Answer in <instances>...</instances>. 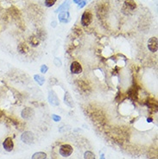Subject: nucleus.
<instances>
[{
	"label": "nucleus",
	"mask_w": 158,
	"mask_h": 159,
	"mask_svg": "<svg viewBox=\"0 0 158 159\" xmlns=\"http://www.w3.org/2000/svg\"><path fill=\"white\" fill-rule=\"evenodd\" d=\"M73 151H74L73 147L70 145H67V144L62 145L59 149V153L63 158H68L69 156L72 155Z\"/></svg>",
	"instance_id": "f257e3e1"
},
{
	"label": "nucleus",
	"mask_w": 158,
	"mask_h": 159,
	"mask_svg": "<svg viewBox=\"0 0 158 159\" xmlns=\"http://www.w3.org/2000/svg\"><path fill=\"white\" fill-rule=\"evenodd\" d=\"M93 21V15L90 11L86 10L85 11L82 16H81V20H80V23L83 26H88Z\"/></svg>",
	"instance_id": "f03ea898"
},
{
	"label": "nucleus",
	"mask_w": 158,
	"mask_h": 159,
	"mask_svg": "<svg viewBox=\"0 0 158 159\" xmlns=\"http://www.w3.org/2000/svg\"><path fill=\"white\" fill-rule=\"evenodd\" d=\"M35 137L34 134L31 132H24L22 135H21V140L27 145H30L31 143L34 142Z\"/></svg>",
	"instance_id": "7ed1b4c3"
},
{
	"label": "nucleus",
	"mask_w": 158,
	"mask_h": 159,
	"mask_svg": "<svg viewBox=\"0 0 158 159\" xmlns=\"http://www.w3.org/2000/svg\"><path fill=\"white\" fill-rule=\"evenodd\" d=\"M148 48L151 52L156 53L158 50V40L157 37H151L148 41Z\"/></svg>",
	"instance_id": "20e7f679"
},
{
	"label": "nucleus",
	"mask_w": 158,
	"mask_h": 159,
	"mask_svg": "<svg viewBox=\"0 0 158 159\" xmlns=\"http://www.w3.org/2000/svg\"><path fill=\"white\" fill-rule=\"evenodd\" d=\"M82 66L78 61H73L70 65V71L74 74H80L82 72Z\"/></svg>",
	"instance_id": "39448f33"
},
{
	"label": "nucleus",
	"mask_w": 158,
	"mask_h": 159,
	"mask_svg": "<svg viewBox=\"0 0 158 159\" xmlns=\"http://www.w3.org/2000/svg\"><path fill=\"white\" fill-rule=\"evenodd\" d=\"M3 147L8 152L12 151L13 149H14V143H13L12 139L11 138H6L4 139V141L3 142Z\"/></svg>",
	"instance_id": "423d86ee"
},
{
	"label": "nucleus",
	"mask_w": 158,
	"mask_h": 159,
	"mask_svg": "<svg viewBox=\"0 0 158 159\" xmlns=\"http://www.w3.org/2000/svg\"><path fill=\"white\" fill-rule=\"evenodd\" d=\"M34 114V111L33 109H31V107H25L22 111V118L24 119H29Z\"/></svg>",
	"instance_id": "0eeeda50"
},
{
	"label": "nucleus",
	"mask_w": 158,
	"mask_h": 159,
	"mask_svg": "<svg viewBox=\"0 0 158 159\" xmlns=\"http://www.w3.org/2000/svg\"><path fill=\"white\" fill-rule=\"evenodd\" d=\"M48 100L50 102V104L54 105V106H58L60 104L59 102V99L56 95V93L54 91H50L48 93Z\"/></svg>",
	"instance_id": "6e6552de"
},
{
	"label": "nucleus",
	"mask_w": 158,
	"mask_h": 159,
	"mask_svg": "<svg viewBox=\"0 0 158 159\" xmlns=\"http://www.w3.org/2000/svg\"><path fill=\"white\" fill-rule=\"evenodd\" d=\"M64 102L67 106H68L69 107H74V101H73V98L71 97L70 93L68 92H67L65 93V96H64Z\"/></svg>",
	"instance_id": "1a4fd4ad"
},
{
	"label": "nucleus",
	"mask_w": 158,
	"mask_h": 159,
	"mask_svg": "<svg viewBox=\"0 0 158 159\" xmlns=\"http://www.w3.org/2000/svg\"><path fill=\"white\" fill-rule=\"evenodd\" d=\"M59 20L61 23H67L69 21V13L67 11H63L59 15Z\"/></svg>",
	"instance_id": "9d476101"
},
{
	"label": "nucleus",
	"mask_w": 158,
	"mask_h": 159,
	"mask_svg": "<svg viewBox=\"0 0 158 159\" xmlns=\"http://www.w3.org/2000/svg\"><path fill=\"white\" fill-rule=\"evenodd\" d=\"M17 50L19 51V53L21 54H24V53H27L29 51V47L26 43L24 42H22L18 45L17 47Z\"/></svg>",
	"instance_id": "9b49d317"
},
{
	"label": "nucleus",
	"mask_w": 158,
	"mask_h": 159,
	"mask_svg": "<svg viewBox=\"0 0 158 159\" xmlns=\"http://www.w3.org/2000/svg\"><path fill=\"white\" fill-rule=\"evenodd\" d=\"M47 158V154L45 152H35V154H33L31 159H46Z\"/></svg>",
	"instance_id": "f8f14e48"
},
{
	"label": "nucleus",
	"mask_w": 158,
	"mask_h": 159,
	"mask_svg": "<svg viewBox=\"0 0 158 159\" xmlns=\"http://www.w3.org/2000/svg\"><path fill=\"white\" fill-rule=\"evenodd\" d=\"M34 79H35V82H37L38 85H40V86H42L44 84V82H45L44 77L42 75H41V74H35L34 76Z\"/></svg>",
	"instance_id": "ddd939ff"
},
{
	"label": "nucleus",
	"mask_w": 158,
	"mask_h": 159,
	"mask_svg": "<svg viewBox=\"0 0 158 159\" xmlns=\"http://www.w3.org/2000/svg\"><path fill=\"white\" fill-rule=\"evenodd\" d=\"M125 3L131 10H135L137 8V3L134 0H125Z\"/></svg>",
	"instance_id": "4468645a"
},
{
	"label": "nucleus",
	"mask_w": 158,
	"mask_h": 159,
	"mask_svg": "<svg viewBox=\"0 0 158 159\" xmlns=\"http://www.w3.org/2000/svg\"><path fill=\"white\" fill-rule=\"evenodd\" d=\"M29 42H30V44H31L33 47H36V46H38L39 43H40V41H39V39H38L36 36H31V37L29 38Z\"/></svg>",
	"instance_id": "2eb2a0df"
},
{
	"label": "nucleus",
	"mask_w": 158,
	"mask_h": 159,
	"mask_svg": "<svg viewBox=\"0 0 158 159\" xmlns=\"http://www.w3.org/2000/svg\"><path fill=\"white\" fill-rule=\"evenodd\" d=\"M95 155H94V153H93L92 151H86L85 152V154H84V159H95Z\"/></svg>",
	"instance_id": "dca6fc26"
},
{
	"label": "nucleus",
	"mask_w": 158,
	"mask_h": 159,
	"mask_svg": "<svg viewBox=\"0 0 158 159\" xmlns=\"http://www.w3.org/2000/svg\"><path fill=\"white\" fill-rule=\"evenodd\" d=\"M57 0H45V5L47 7H52L53 5H54V3H56Z\"/></svg>",
	"instance_id": "f3484780"
},
{
	"label": "nucleus",
	"mask_w": 158,
	"mask_h": 159,
	"mask_svg": "<svg viewBox=\"0 0 158 159\" xmlns=\"http://www.w3.org/2000/svg\"><path fill=\"white\" fill-rule=\"evenodd\" d=\"M48 67L47 65H42V66L41 67V72H42V74H46V73L48 72Z\"/></svg>",
	"instance_id": "a211bd4d"
},
{
	"label": "nucleus",
	"mask_w": 158,
	"mask_h": 159,
	"mask_svg": "<svg viewBox=\"0 0 158 159\" xmlns=\"http://www.w3.org/2000/svg\"><path fill=\"white\" fill-rule=\"evenodd\" d=\"M52 119H53L54 122H59V121H61V118L60 116L56 115V114H53V115H52Z\"/></svg>",
	"instance_id": "6ab92c4d"
},
{
	"label": "nucleus",
	"mask_w": 158,
	"mask_h": 159,
	"mask_svg": "<svg viewBox=\"0 0 158 159\" xmlns=\"http://www.w3.org/2000/svg\"><path fill=\"white\" fill-rule=\"evenodd\" d=\"M54 64H55L57 67L61 66V61L59 60V58H55V59H54Z\"/></svg>",
	"instance_id": "aec40b11"
},
{
	"label": "nucleus",
	"mask_w": 158,
	"mask_h": 159,
	"mask_svg": "<svg viewBox=\"0 0 158 159\" xmlns=\"http://www.w3.org/2000/svg\"><path fill=\"white\" fill-rule=\"evenodd\" d=\"M85 4H86V1H82V2H81V4L79 5V6H80V8H82Z\"/></svg>",
	"instance_id": "412c9836"
},
{
	"label": "nucleus",
	"mask_w": 158,
	"mask_h": 159,
	"mask_svg": "<svg viewBox=\"0 0 158 159\" xmlns=\"http://www.w3.org/2000/svg\"><path fill=\"white\" fill-rule=\"evenodd\" d=\"M100 159H105V157H104V155H103V154L100 156Z\"/></svg>",
	"instance_id": "4be33fe9"
},
{
	"label": "nucleus",
	"mask_w": 158,
	"mask_h": 159,
	"mask_svg": "<svg viewBox=\"0 0 158 159\" xmlns=\"http://www.w3.org/2000/svg\"><path fill=\"white\" fill-rule=\"evenodd\" d=\"M2 116H3V113H2V112L0 111V118H1Z\"/></svg>",
	"instance_id": "5701e85b"
}]
</instances>
